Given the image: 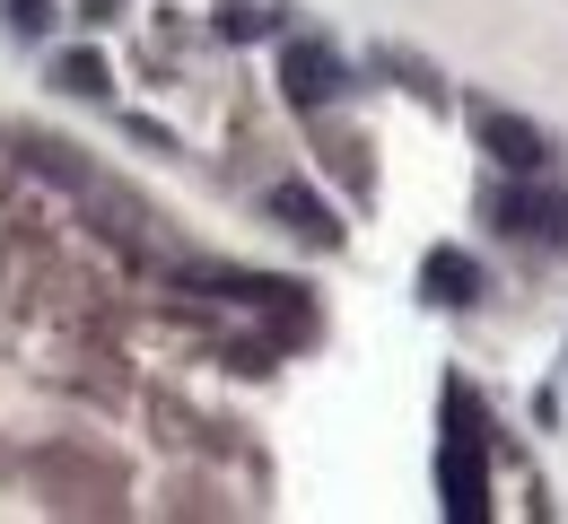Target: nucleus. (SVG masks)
I'll use <instances>...</instances> for the list:
<instances>
[{
	"instance_id": "2",
	"label": "nucleus",
	"mask_w": 568,
	"mask_h": 524,
	"mask_svg": "<svg viewBox=\"0 0 568 524\" xmlns=\"http://www.w3.org/2000/svg\"><path fill=\"white\" fill-rule=\"evenodd\" d=\"M281 88H288V105H333L351 79H342V62H333L324 44H288L281 53Z\"/></svg>"
},
{
	"instance_id": "10",
	"label": "nucleus",
	"mask_w": 568,
	"mask_h": 524,
	"mask_svg": "<svg viewBox=\"0 0 568 524\" xmlns=\"http://www.w3.org/2000/svg\"><path fill=\"white\" fill-rule=\"evenodd\" d=\"M79 18H88V27H105V18H123V0H79Z\"/></svg>"
},
{
	"instance_id": "3",
	"label": "nucleus",
	"mask_w": 568,
	"mask_h": 524,
	"mask_svg": "<svg viewBox=\"0 0 568 524\" xmlns=\"http://www.w3.org/2000/svg\"><path fill=\"white\" fill-rule=\"evenodd\" d=\"M473 132H481V150H490L498 166H525V175L551 157V141H542L534 123H516V114H498V105H481V114H473Z\"/></svg>"
},
{
	"instance_id": "9",
	"label": "nucleus",
	"mask_w": 568,
	"mask_h": 524,
	"mask_svg": "<svg viewBox=\"0 0 568 524\" xmlns=\"http://www.w3.org/2000/svg\"><path fill=\"white\" fill-rule=\"evenodd\" d=\"M9 27H18V35H44V27H53V0H9Z\"/></svg>"
},
{
	"instance_id": "7",
	"label": "nucleus",
	"mask_w": 568,
	"mask_h": 524,
	"mask_svg": "<svg viewBox=\"0 0 568 524\" xmlns=\"http://www.w3.org/2000/svg\"><path fill=\"white\" fill-rule=\"evenodd\" d=\"M53 88H71V96H105V62H97V53H62V62H53Z\"/></svg>"
},
{
	"instance_id": "8",
	"label": "nucleus",
	"mask_w": 568,
	"mask_h": 524,
	"mask_svg": "<svg viewBox=\"0 0 568 524\" xmlns=\"http://www.w3.org/2000/svg\"><path fill=\"white\" fill-rule=\"evenodd\" d=\"M263 27H272L263 9H219V35H227V44H245V35H263Z\"/></svg>"
},
{
	"instance_id": "1",
	"label": "nucleus",
	"mask_w": 568,
	"mask_h": 524,
	"mask_svg": "<svg viewBox=\"0 0 568 524\" xmlns=\"http://www.w3.org/2000/svg\"><path fill=\"white\" fill-rule=\"evenodd\" d=\"M490 219L507 236H534V245H568V193H542V184H498Z\"/></svg>"
},
{
	"instance_id": "5",
	"label": "nucleus",
	"mask_w": 568,
	"mask_h": 524,
	"mask_svg": "<svg viewBox=\"0 0 568 524\" xmlns=\"http://www.w3.org/2000/svg\"><path fill=\"white\" fill-rule=\"evenodd\" d=\"M27 166H36V175H53L62 193H88V166L62 157V141H27Z\"/></svg>"
},
{
	"instance_id": "4",
	"label": "nucleus",
	"mask_w": 568,
	"mask_h": 524,
	"mask_svg": "<svg viewBox=\"0 0 568 524\" xmlns=\"http://www.w3.org/2000/svg\"><path fill=\"white\" fill-rule=\"evenodd\" d=\"M272 219L297 227V236H315V245H333V236H342L333 210H324V193H306V184H272Z\"/></svg>"
},
{
	"instance_id": "6",
	"label": "nucleus",
	"mask_w": 568,
	"mask_h": 524,
	"mask_svg": "<svg viewBox=\"0 0 568 524\" xmlns=\"http://www.w3.org/2000/svg\"><path fill=\"white\" fill-rule=\"evenodd\" d=\"M428 280H437V298H481V271L464 254H428Z\"/></svg>"
}]
</instances>
